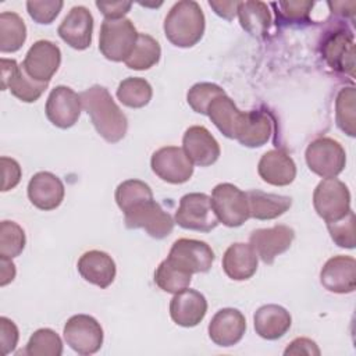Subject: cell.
I'll list each match as a JSON object with an SVG mask.
<instances>
[{"label":"cell","mask_w":356,"mask_h":356,"mask_svg":"<svg viewBox=\"0 0 356 356\" xmlns=\"http://www.w3.org/2000/svg\"><path fill=\"white\" fill-rule=\"evenodd\" d=\"M246 331V318L238 309L225 307L218 310L210 324L209 337L218 346H234L236 345Z\"/></svg>","instance_id":"ffe728a7"},{"label":"cell","mask_w":356,"mask_h":356,"mask_svg":"<svg viewBox=\"0 0 356 356\" xmlns=\"http://www.w3.org/2000/svg\"><path fill=\"white\" fill-rule=\"evenodd\" d=\"M284 355H307V356H318L320 349L317 343L309 338H296L293 339L286 349L284 350Z\"/></svg>","instance_id":"bcb514c9"},{"label":"cell","mask_w":356,"mask_h":356,"mask_svg":"<svg viewBox=\"0 0 356 356\" xmlns=\"http://www.w3.org/2000/svg\"><path fill=\"white\" fill-rule=\"evenodd\" d=\"M293 238L295 231L288 225L280 224L270 228L254 229L249 236V242L257 253V257L266 264H271L277 256L291 248Z\"/></svg>","instance_id":"9a60e30c"},{"label":"cell","mask_w":356,"mask_h":356,"mask_svg":"<svg viewBox=\"0 0 356 356\" xmlns=\"http://www.w3.org/2000/svg\"><path fill=\"white\" fill-rule=\"evenodd\" d=\"M225 90L211 82H199L195 83L186 95V102L195 113L207 114V108L210 103L220 95H224Z\"/></svg>","instance_id":"f35d334b"},{"label":"cell","mask_w":356,"mask_h":356,"mask_svg":"<svg viewBox=\"0 0 356 356\" xmlns=\"http://www.w3.org/2000/svg\"><path fill=\"white\" fill-rule=\"evenodd\" d=\"M64 339L67 345L79 355H93L103 345V328L100 323L89 314H75L64 325Z\"/></svg>","instance_id":"9c48e42d"},{"label":"cell","mask_w":356,"mask_h":356,"mask_svg":"<svg viewBox=\"0 0 356 356\" xmlns=\"http://www.w3.org/2000/svg\"><path fill=\"white\" fill-rule=\"evenodd\" d=\"M331 239L339 246L346 249L355 248V213L352 209L339 220L327 222Z\"/></svg>","instance_id":"60d3db41"},{"label":"cell","mask_w":356,"mask_h":356,"mask_svg":"<svg viewBox=\"0 0 356 356\" xmlns=\"http://www.w3.org/2000/svg\"><path fill=\"white\" fill-rule=\"evenodd\" d=\"M238 4L239 1H216V0L209 1V6L214 10V13L228 21L234 19V17L236 15Z\"/></svg>","instance_id":"7dc6e473"},{"label":"cell","mask_w":356,"mask_h":356,"mask_svg":"<svg viewBox=\"0 0 356 356\" xmlns=\"http://www.w3.org/2000/svg\"><path fill=\"white\" fill-rule=\"evenodd\" d=\"M64 184L61 179L49 171L36 172L28 184V197L39 210H54L64 199Z\"/></svg>","instance_id":"7402d4cb"},{"label":"cell","mask_w":356,"mask_h":356,"mask_svg":"<svg viewBox=\"0 0 356 356\" xmlns=\"http://www.w3.org/2000/svg\"><path fill=\"white\" fill-rule=\"evenodd\" d=\"M150 199H153V192L150 186L140 179H127L115 189V202L122 213L134 204Z\"/></svg>","instance_id":"8d00e7d4"},{"label":"cell","mask_w":356,"mask_h":356,"mask_svg":"<svg viewBox=\"0 0 356 356\" xmlns=\"http://www.w3.org/2000/svg\"><path fill=\"white\" fill-rule=\"evenodd\" d=\"M150 165L153 172L168 184H184L193 174V163L178 146H164L156 150L152 154Z\"/></svg>","instance_id":"8fae6325"},{"label":"cell","mask_w":356,"mask_h":356,"mask_svg":"<svg viewBox=\"0 0 356 356\" xmlns=\"http://www.w3.org/2000/svg\"><path fill=\"white\" fill-rule=\"evenodd\" d=\"M64 3L61 0H44V1H26V10L29 17L36 24H51L60 14Z\"/></svg>","instance_id":"b9f144b4"},{"label":"cell","mask_w":356,"mask_h":356,"mask_svg":"<svg viewBox=\"0 0 356 356\" xmlns=\"http://www.w3.org/2000/svg\"><path fill=\"white\" fill-rule=\"evenodd\" d=\"M124 221L127 228H142L154 239H163L168 236L174 229L172 217L161 209L154 199L143 200L124 211Z\"/></svg>","instance_id":"277c9868"},{"label":"cell","mask_w":356,"mask_h":356,"mask_svg":"<svg viewBox=\"0 0 356 356\" xmlns=\"http://www.w3.org/2000/svg\"><path fill=\"white\" fill-rule=\"evenodd\" d=\"M207 313V300L203 293L196 289H184L174 293L170 302V316L172 321L181 327L197 325Z\"/></svg>","instance_id":"44dd1931"},{"label":"cell","mask_w":356,"mask_h":356,"mask_svg":"<svg viewBox=\"0 0 356 356\" xmlns=\"http://www.w3.org/2000/svg\"><path fill=\"white\" fill-rule=\"evenodd\" d=\"M182 149L191 161L200 167L214 164L221 153L216 138L202 125H193L185 131L182 136Z\"/></svg>","instance_id":"d6986e66"},{"label":"cell","mask_w":356,"mask_h":356,"mask_svg":"<svg viewBox=\"0 0 356 356\" xmlns=\"http://www.w3.org/2000/svg\"><path fill=\"white\" fill-rule=\"evenodd\" d=\"M257 253L250 243L236 242L228 246L222 256V270L234 281H245L257 270Z\"/></svg>","instance_id":"4316f807"},{"label":"cell","mask_w":356,"mask_h":356,"mask_svg":"<svg viewBox=\"0 0 356 356\" xmlns=\"http://www.w3.org/2000/svg\"><path fill=\"white\" fill-rule=\"evenodd\" d=\"M153 90L145 78L129 76L120 82L117 89L118 100L131 108H142L152 99Z\"/></svg>","instance_id":"d6a6232c"},{"label":"cell","mask_w":356,"mask_h":356,"mask_svg":"<svg viewBox=\"0 0 356 356\" xmlns=\"http://www.w3.org/2000/svg\"><path fill=\"white\" fill-rule=\"evenodd\" d=\"M206 115L211 120V122L218 128V131L224 136L235 139L243 111H241L234 103V100L229 96H227V93H224L217 96L210 103Z\"/></svg>","instance_id":"83f0119b"},{"label":"cell","mask_w":356,"mask_h":356,"mask_svg":"<svg viewBox=\"0 0 356 356\" xmlns=\"http://www.w3.org/2000/svg\"><path fill=\"white\" fill-rule=\"evenodd\" d=\"M26 39V26L24 19L13 11L0 14V50L1 53H14L19 50Z\"/></svg>","instance_id":"4dcf8cb0"},{"label":"cell","mask_w":356,"mask_h":356,"mask_svg":"<svg viewBox=\"0 0 356 356\" xmlns=\"http://www.w3.org/2000/svg\"><path fill=\"white\" fill-rule=\"evenodd\" d=\"M0 161H1V171H3L1 191L7 192V191L15 188L19 184L22 171H21V167H19L18 161L14 160V159L3 156L0 159Z\"/></svg>","instance_id":"7bdbcfd3"},{"label":"cell","mask_w":356,"mask_h":356,"mask_svg":"<svg viewBox=\"0 0 356 356\" xmlns=\"http://www.w3.org/2000/svg\"><path fill=\"white\" fill-rule=\"evenodd\" d=\"M313 1H303V0H295V1H278L273 3V7L277 8V21H281L284 24H305L309 22L310 11L313 8Z\"/></svg>","instance_id":"ab89813d"},{"label":"cell","mask_w":356,"mask_h":356,"mask_svg":"<svg viewBox=\"0 0 356 356\" xmlns=\"http://www.w3.org/2000/svg\"><path fill=\"white\" fill-rule=\"evenodd\" d=\"M321 56L334 71L353 76V70H355L353 33L343 28L328 32L321 42Z\"/></svg>","instance_id":"7c38bea8"},{"label":"cell","mask_w":356,"mask_h":356,"mask_svg":"<svg viewBox=\"0 0 356 356\" xmlns=\"http://www.w3.org/2000/svg\"><path fill=\"white\" fill-rule=\"evenodd\" d=\"M355 88H342L335 99V120L341 131L349 136L356 135V118H355Z\"/></svg>","instance_id":"e575fe53"},{"label":"cell","mask_w":356,"mask_h":356,"mask_svg":"<svg viewBox=\"0 0 356 356\" xmlns=\"http://www.w3.org/2000/svg\"><path fill=\"white\" fill-rule=\"evenodd\" d=\"M236 14L241 26L254 38H264L271 25L268 6L263 1H239Z\"/></svg>","instance_id":"f546056e"},{"label":"cell","mask_w":356,"mask_h":356,"mask_svg":"<svg viewBox=\"0 0 356 356\" xmlns=\"http://www.w3.org/2000/svg\"><path fill=\"white\" fill-rule=\"evenodd\" d=\"M254 331L259 337L274 341L284 337L292 324L289 312L280 305H264L253 316Z\"/></svg>","instance_id":"484cf974"},{"label":"cell","mask_w":356,"mask_h":356,"mask_svg":"<svg viewBox=\"0 0 356 356\" xmlns=\"http://www.w3.org/2000/svg\"><path fill=\"white\" fill-rule=\"evenodd\" d=\"M257 172L264 182L274 186H285L293 182L296 177V164L286 152L273 149L260 157Z\"/></svg>","instance_id":"603a6c76"},{"label":"cell","mask_w":356,"mask_h":356,"mask_svg":"<svg viewBox=\"0 0 356 356\" xmlns=\"http://www.w3.org/2000/svg\"><path fill=\"white\" fill-rule=\"evenodd\" d=\"M306 163L310 171L321 178H335L346 164V153L342 145L332 138H317L306 147Z\"/></svg>","instance_id":"5b68a950"},{"label":"cell","mask_w":356,"mask_h":356,"mask_svg":"<svg viewBox=\"0 0 356 356\" xmlns=\"http://www.w3.org/2000/svg\"><path fill=\"white\" fill-rule=\"evenodd\" d=\"M167 260L188 274L207 273L214 261L211 248L197 239H177L167 256Z\"/></svg>","instance_id":"30bf717a"},{"label":"cell","mask_w":356,"mask_h":356,"mask_svg":"<svg viewBox=\"0 0 356 356\" xmlns=\"http://www.w3.org/2000/svg\"><path fill=\"white\" fill-rule=\"evenodd\" d=\"M26 243L24 229L15 222L4 220L0 224V256L17 257L22 253Z\"/></svg>","instance_id":"74e56055"},{"label":"cell","mask_w":356,"mask_h":356,"mask_svg":"<svg viewBox=\"0 0 356 356\" xmlns=\"http://www.w3.org/2000/svg\"><path fill=\"white\" fill-rule=\"evenodd\" d=\"M313 206L325 222L337 221L350 210V192L342 181L324 178L314 189Z\"/></svg>","instance_id":"ba28073f"},{"label":"cell","mask_w":356,"mask_h":356,"mask_svg":"<svg viewBox=\"0 0 356 356\" xmlns=\"http://www.w3.org/2000/svg\"><path fill=\"white\" fill-rule=\"evenodd\" d=\"M191 280L192 274H188L181 268L175 267L167 259L159 264L154 273L156 285L168 293H177L186 289L191 284Z\"/></svg>","instance_id":"836d02e7"},{"label":"cell","mask_w":356,"mask_h":356,"mask_svg":"<svg viewBox=\"0 0 356 356\" xmlns=\"http://www.w3.org/2000/svg\"><path fill=\"white\" fill-rule=\"evenodd\" d=\"M138 35L131 19L104 18L99 33V50L110 61H125L135 47Z\"/></svg>","instance_id":"3957f363"},{"label":"cell","mask_w":356,"mask_h":356,"mask_svg":"<svg viewBox=\"0 0 356 356\" xmlns=\"http://www.w3.org/2000/svg\"><path fill=\"white\" fill-rule=\"evenodd\" d=\"M78 271L81 274V277L104 289L107 286H110L115 278V263L113 260V257L102 250H89L85 252L79 260H78Z\"/></svg>","instance_id":"cb8c5ba5"},{"label":"cell","mask_w":356,"mask_h":356,"mask_svg":"<svg viewBox=\"0 0 356 356\" xmlns=\"http://www.w3.org/2000/svg\"><path fill=\"white\" fill-rule=\"evenodd\" d=\"M273 134V120L261 110L243 111L235 139L246 147H260L266 145Z\"/></svg>","instance_id":"d4e9b609"},{"label":"cell","mask_w":356,"mask_h":356,"mask_svg":"<svg viewBox=\"0 0 356 356\" xmlns=\"http://www.w3.org/2000/svg\"><path fill=\"white\" fill-rule=\"evenodd\" d=\"M25 353L31 356H60L63 353L61 338L51 328H39L31 335Z\"/></svg>","instance_id":"d590c367"},{"label":"cell","mask_w":356,"mask_h":356,"mask_svg":"<svg viewBox=\"0 0 356 356\" xmlns=\"http://www.w3.org/2000/svg\"><path fill=\"white\" fill-rule=\"evenodd\" d=\"M204 14L193 0L175 3L164 19V35L177 47L195 46L204 33Z\"/></svg>","instance_id":"7a4b0ae2"},{"label":"cell","mask_w":356,"mask_h":356,"mask_svg":"<svg viewBox=\"0 0 356 356\" xmlns=\"http://www.w3.org/2000/svg\"><path fill=\"white\" fill-rule=\"evenodd\" d=\"M15 277V266L10 257L0 256V285L6 286Z\"/></svg>","instance_id":"c3c4849f"},{"label":"cell","mask_w":356,"mask_h":356,"mask_svg":"<svg viewBox=\"0 0 356 356\" xmlns=\"http://www.w3.org/2000/svg\"><path fill=\"white\" fill-rule=\"evenodd\" d=\"M161 56L160 43L147 33H139L131 56L124 61L131 70L143 71L156 65Z\"/></svg>","instance_id":"1f68e13d"},{"label":"cell","mask_w":356,"mask_h":356,"mask_svg":"<svg viewBox=\"0 0 356 356\" xmlns=\"http://www.w3.org/2000/svg\"><path fill=\"white\" fill-rule=\"evenodd\" d=\"M210 199L218 221L227 227H241L250 217L246 192L234 184L216 185Z\"/></svg>","instance_id":"8992f818"},{"label":"cell","mask_w":356,"mask_h":356,"mask_svg":"<svg viewBox=\"0 0 356 356\" xmlns=\"http://www.w3.org/2000/svg\"><path fill=\"white\" fill-rule=\"evenodd\" d=\"M321 285L334 293H350L356 289V261L352 256L338 254L325 261L320 271Z\"/></svg>","instance_id":"e0dca14e"},{"label":"cell","mask_w":356,"mask_h":356,"mask_svg":"<svg viewBox=\"0 0 356 356\" xmlns=\"http://www.w3.org/2000/svg\"><path fill=\"white\" fill-rule=\"evenodd\" d=\"M96 7L102 11L106 19H120L131 10L129 1H96Z\"/></svg>","instance_id":"f6af8a7d"},{"label":"cell","mask_w":356,"mask_h":356,"mask_svg":"<svg viewBox=\"0 0 356 356\" xmlns=\"http://www.w3.org/2000/svg\"><path fill=\"white\" fill-rule=\"evenodd\" d=\"M175 222L185 229L210 232L220 221L213 210L210 196L193 192L181 197L175 211Z\"/></svg>","instance_id":"52a82bcc"},{"label":"cell","mask_w":356,"mask_h":356,"mask_svg":"<svg viewBox=\"0 0 356 356\" xmlns=\"http://www.w3.org/2000/svg\"><path fill=\"white\" fill-rule=\"evenodd\" d=\"M249 203V214L256 220H273L282 216L292 206L289 196L267 193L259 189L246 192Z\"/></svg>","instance_id":"f1b7e54d"},{"label":"cell","mask_w":356,"mask_h":356,"mask_svg":"<svg viewBox=\"0 0 356 356\" xmlns=\"http://www.w3.org/2000/svg\"><path fill=\"white\" fill-rule=\"evenodd\" d=\"M58 36L72 49L85 50L92 43L93 17L83 6H75L58 25Z\"/></svg>","instance_id":"ac0fdd59"},{"label":"cell","mask_w":356,"mask_h":356,"mask_svg":"<svg viewBox=\"0 0 356 356\" xmlns=\"http://www.w3.org/2000/svg\"><path fill=\"white\" fill-rule=\"evenodd\" d=\"M81 108V96L71 88L58 85L49 93L44 111L54 127L67 129L78 122Z\"/></svg>","instance_id":"4fadbf2b"},{"label":"cell","mask_w":356,"mask_h":356,"mask_svg":"<svg viewBox=\"0 0 356 356\" xmlns=\"http://www.w3.org/2000/svg\"><path fill=\"white\" fill-rule=\"evenodd\" d=\"M61 63L60 47L50 40H38L26 51L22 68L35 81L49 83Z\"/></svg>","instance_id":"5bb4252c"},{"label":"cell","mask_w":356,"mask_h":356,"mask_svg":"<svg viewBox=\"0 0 356 356\" xmlns=\"http://www.w3.org/2000/svg\"><path fill=\"white\" fill-rule=\"evenodd\" d=\"M82 108L88 113L97 134L107 142H120L128 129V120L110 92L100 85H93L81 95Z\"/></svg>","instance_id":"6da1fadb"},{"label":"cell","mask_w":356,"mask_h":356,"mask_svg":"<svg viewBox=\"0 0 356 356\" xmlns=\"http://www.w3.org/2000/svg\"><path fill=\"white\" fill-rule=\"evenodd\" d=\"M18 338V328L14 321L7 317H0V345L3 355H8L15 349Z\"/></svg>","instance_id":"ee69618b"},{"label":"cell","mask_w":356,"mask_h":356,"mask_svg":"<svg viewBox=\"0 0 356 356\" xmlns=\"http://www.w3.org/2000/svg\"><path fill=\"white\" fill-rule=\"evenodd\" d=\"M47 85L32 79L15 60L1 58V89H8L21 102H36L47 89Z\"/></svg>","instance_id":"2e32d148"}]
</instances>
